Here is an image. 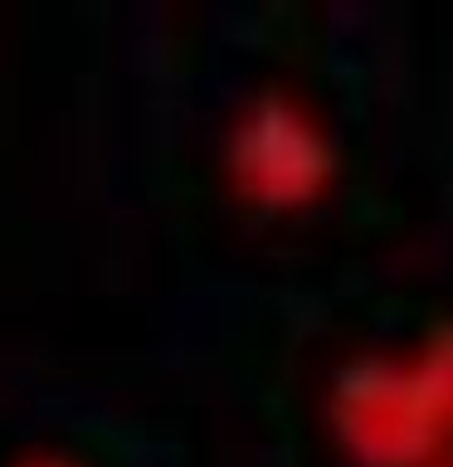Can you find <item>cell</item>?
Returning a JSON list of instances; mask_svg holds the SVG:
<instances>
[{
  "instance_id": "cell-1",
  "label": "cell",
  "mask_w": 453,
  "mask_h": 467,
  "mask_svg": "<svg viewBox=\"0 0 453 467\" xmlns=\"http://www.w3.org/2000/svg\"><path fill=\"white\" fill-rule=\"evenodd\" d=\"M5 467H88V458H79V452H68V448L44 443V448H25V452H15V458H10Z\"/></svg>"
}]
</instances>
